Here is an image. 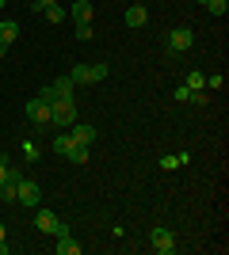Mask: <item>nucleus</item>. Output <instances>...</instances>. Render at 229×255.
Here are the masks:
<instances>
[{
    "instance_id": "f3484780",
    "label": "nucleus",
    "mask_w": 229,
    "mask_h": 255,
    "mask_svg": "<svg viewBox=\"0 0 229 255\" xmlns=\"http://www.w3.org/2000/svg\"><path fill=\"white\" fill-rule=\"evenodd\" d=\"M207 8H210V15H218V19H222V15L229 11V0H207Z\"/></svg>"
},
{
    "instance_id": "9b49d317",
    "label": "nucleus",
    "mask_w": 229,
    "mask_h": 255,
    "mask_svg": "<svg viewBox=\"0 0 229 255\" xmlns=\"http://www.w3.org/2000/svg\"><path fill=\"white\" fill-rule=\"evenodd\" d=\"M69 137H73V133H69ZM65 156L73 160V164H84V160H88V145H80V141H69Z\"/></svg>"
},
{
    "instance_id": "0eeeda50",
    "label": "nucleus",
    "mask_w": 229,
    "mask_h": 255,
    "mask_svg": "<svg viewBox=\"0 0 229 255\" xmlns=\"http://www.w3.org/2000/svg\"><path fill=\"white\" fill-rule=\"evenodd\" d=\"M92 0H73L69 4V15H73V23H92Z\"/></svg>"
},
{
    "instance_id": "9d476101",
    "label": "nucleus",
    "mask_w": 229,
    "mask_h": 255,
    "mask_svg": "<svg viewBox=\"0 0 229 255\" xmlns=\"http://www.w3.org/2000/svg\"><path fill=\"white\" fill-rule=\"evenodd\" d=\"M15 38H19V23H15V19H4V23H0V42L11 46Z\"/></svg>"
},
{
    "instance_id": "a211bd4d",
    "label": "nucleus",
    "mask_w": 229,
    "mask_h": 255,
    "mask_svg": "<svg viewBox=\"0 0 229 255\" xmlns=\"http://www.w3.org/2000/svg\"><path fill=\"white\" fill-rule=\"evenodd\" d=\"M92 34H96V27H92V23H76V38H80V42H88Z\"/></svg>"
},
{
    "instance_id": "412c9836",
    "label": "nucleus",
    "mask_w": 229,
    "mask_h": 255,
    "mask_svg": "<svg viewBox=\"0 0 229 255\" xmlns=\"http://www.w3.org/2000/svg\"><path fill=\"white\" fill-rule=\"evenodd\" d=\"M38 99H42V103H54V99H57V92H54V84H50V88H42V92H38Z\"/></svg>"
},
{
    "instance_id": "5701e85b",
    "label": "nucleus",
    "mask_w": 229,
    "mask_h": 255,
    "mask_svg": "<svg viewBox=\"0 0 229 255\" xmlns=\"http://www.w3.org/2000/svg\"><path fill=\"white\" fill-rule=\"evenodd\" d=\"M23 160H27V164H31V160H38V149H34V145H23Z\"/></svg>"
},
{
    "instance_id": "7c9ffc66",
    "label": "nucleus",
    "mask_w": 229,
    "mask_h": 255,
    "mask_svg": "<svg viewBox=\"0 0 229 255\" xmlns=\"http://www.w3.org/2000/svg\"><path fill=\"white\" fill-rule=\"evenodd\" d=\"M0 160H4V156H0Z\"/></svg>"
},
{
    "instance_id": "c756f323",
    "label": "nucleus",
    "mask_w": 229,
    "mask_h": 255,
    "mask_svg": "<svg viewBox=\"0 0 229 255\" xmlns=\"http://www.w3.org/2000/svg\"><path fill=\"white\" fill-rule=\"evenodd\" d=\"M203 4H207V0H203Z\"/></svg>"
},
{
    "instance_id": "393cba45",
    "label": "nucleus",
    "mask_w": 229,
    "mask_h": 255,
    "mask_svg": "<svg viewBox=\"0 0 229 255\" xmlns=\"http://www.w3.org/2000/svg\"><path fill=\"white\" fill-rule=\"evenodd\" d=\"M4 183H8V164L0 160V187H4Z\"/></svg>"
},
{
    "instance_id": "cd10ccee",
    "label": "nucleus",
    "mask_w": 229,
    "mask_h": 255,
    "mask_svg": "<svg viewBox=\"0 0 229 255\" xmlns=\"http://www.w3.org/2000/svg\"><path fill=\"white\" fill-rule=\"evenodd\" d=\"M4 53H8V46H4V42H0V57H4Z\"/></svg>"
},
{
    "instance_id": "bb28decb",
    "label": "nucleus",
    "mask_w": 229,
    "mask_h": 255,
    "mask_svg": "<svg viewBox=\"0 0 229 255\" xmlns=\"http://www.w3.org/2000/svg\"><path fill=\"white\" fill-rule=\"evenodd\" d=\"M0 255H8V240H0Z\"/></svg>"
},
{
    "instance_id": "4be33fe9",
    "label": "nucleus",
    "mask_w": 229,
    "mask_h": 255,
    "mask_svg": "<svg viewBox=\"0 0 229 255\" xmlns=\"http://www.w3.org/2000/svg\"><path fill=\"white\" fill-rule=\"evenodd\" d=\"M161 168H164V171H172V168H180V156H164V160H161Z\"/></svg>"
},
{
    "instance_id": "a878e982",
    "label": "nucleus",
    "mask_w": 229,
    "mask_h": 255,
    "mask_svg": "<svg viewBox=\"0 0 229 255\" xmlns=\"http://www.w3.org/2000/svg\"><path fill=\"white\" fill-rule=\"evenodd\" d=\"M0 240H8V229H4V221H0Z\"/></svg>"
},
{
    "instance_id": "aec40b11",
    "label": "nucleus",
    "mask_w": 229,
    "mask_h": 255,
    "mask_svg": "<svg viewBox=\"0 0 229 255\" xmlns=\"http://www.w3.org/2000/svg\"><path fill=\"white\" fill-rule=\"evenodd\" d=\"M187 88H207V76H203V73H191V76H187Z\"/></svg>"
},
{
    "instance_id": "39448f33",
    "label": "nucleus",
    "mask_w": 229,
    "mask_h": 255,
    "mask_svg": "<svg viewBox=\"0 0 229 255\" xmlns=\"http://www.w3.org/2000/svg\"><path fill=\"white\" fill-rule=\"evenodd\" d=\"M149 248H153V252H161V255H172L176 252L172 229H153V233H149Z\"/></svg>"
},
{
    "instance_id": "ddd939ff",
    "label": "nucleus",
    "mask_w": 229,
    "mask_h": 255,
    "mask_svg": "<svg viewBox=\"0 0 229 255\" xmlns=\"http://www.w3.org/2000/svg\"><path fill=\"white\" fill-rule=\"evenodd\" d=\"M69 80H73V84H92V65H73V73H69Z\"/></svg>"
},
{
    "instance_id": "f257e3e1",
    "label": "nucleus",
    "mask_w": 229,
    "mask_h": 255,
    "mask_svg": "<svg viewBox=\"0 0 229 255\" xmlns=\"http://www.w3.org/2000/svg\"><path fill=\"white\" fill-rule=\"evenodd\" d=\"M73 122H76V107H73V99H54V103H50V126L69 129Z\"/></svg>"
},
{
    "instance_id": "c85d7f7f",
    "label": "nucleus",
    "mask_w": 229,
    "mask_h": 255,
    "mask_svg": "<svg viewBox=\"0 0 229 255\" xmlns=\"http://www.w3.org/2000/svg\"><path fill=\"white\" fill-rule=\"evenodd\" d=\"M0 8H4V0H0Z\"/></svg>"
},
{
    "instance_id": "f03ea898",
    "label": "nucleus",
    "mask_w": 229,
    "mask_h": 255,
    "mask_svg": "<svg viewBox=\"0 0 229 255\" xmlns=\"http://www.w3.org/2000/svg\"><path fill=\"white\" fill-rule=\"evenodd\" d=\"M34 225H38V233H50V236H69V225L50 210H38L34 213Z\"/></svg>"
},
{
    "instance_id": "1a4fd4ad",
    "label": "nucleus",
    "mask_w": 229,
    "mask_h": 255,
    "mask_svg": "<svg viewBox=\"0 0 229 255\" xmlns=\"http://www.w3.org/2000/svg\"><path fill=\"white\" fill-rule=\"evenodd\" d=\"M145 23H149V11L142 4H130L126 8V27H145Z\"/></svg>"
},
{
    "instance_id": "dca6fc26",
    "label": "nucleus",
    "mask_w": 229,
    "mask_h": 255,
    "mask_svg": "<svg viewBox=\"0 0 229 255\" xmlns=\"http://www.w3.org/2000/svg\"><path fill=\"white\" fill-rule=\"evenodd\" d=\"M107 76H111V65H103V61H99V65H92V84L107 80Z\"/></svg>"
},
{
    "instance_id": "4468645a",
    "label": "nucleus",
    "mask_w": 229,
    "mask_h": 255,
    "mask_svg": "<svg viewBox=\"0 0 229 255\" xmlns=\"http://www.w3.org/2000/svg\"><path fill=\"white\" fill-rule=\"evenodd\" d=\"M73 80H69V76H61V80H54V92H57V99H73Z\"/></svg>"
},
{
    "instance_id": "6ab92c4d",
    "label": "nucleus",
    "mask_w": 229,
    "mask_h": 255,
    "mask_svg": "<svg viewBox=\"0 0 229 255\" xmlns=\"http://www.w3.org/2000/svg\"><path fill=\"white\" fill-rule=\"evenodd\" d=\"M0 202H15V183H4V187H0Z\"/></svg>"
},
{
    "instance_id": "423d86ee",
    "label": "nucleus",
    "mask_w": 229,
    "mask_h": 255,
    "mask_svg": "<svg viewBox=\"0 0 229 255\" xmlns=\"http://www.w3.org/2000/svg\"><path fill=\"white\" fill-rule=\"evenodd\" d=\"M27 118H31L38 129H46V126H50V103H42V99H31V103H27Z\"/></svg>"
},
{
    "instance_id": "7ed1b4c3",
    "label": "nucleus",
    "mask_w": 229,
    "mask_h": 255,
    "mask_svg": "<svg viewBox=\"0 0 229 255\" xmlns=\"http://www.w3.org/2000/svg\"><path fill=\"white\" fill-rule=\"evenodd\" d=\"M191 46H195V31H191V27H176V31H168V57L187 53Z\"/></svg>"
},
{
    "instance_id": "6e6552de",
    "label": "nucleus",
    "mask_w": 229,
    "mask_h": 255,
    "mask_svg": "<svg viewBox=\"0 0 229 255\" xmlns=\"http://www.w3.org/2000/svg\"><path fill=\"white\" fill-rule=\"evenodd\" d=\"M69 133H73V141H80V145H92V141H96V126H84V122H73Z\"/></svg>"
},
{
    "instance_id": "2eb2a0df",
    "label": "nucleus",
    "mask_w": 229,
    "mask_h": 255,
    "mask_svg": "<svg viewBox=\"0 0 229 255\" xmlns=\"http://www.w3.org/2000/svg\"><path fill=\"white\" fill-rule=\"evenodd\" d=\"M42 15H46V23H65V8H61V4H50V8H42Z\"/></svg>"
},
{
    "instance_id": "b1692460",
    "label": "nucleus",
    "mask_w": 229,
    "mask_h": 255,
    "mask_svg": "<svg viewBox=\"0 0 229 255\" xmlns=\"http://www.w3.org/2000/svg\"><path fill=\"white\" fill-rule=\"evenodd\" d=\"M50 4H57V0H31V8H34V11H42V8H50Z\"/></svg>"
},
{
    "instance_id": "20e7f679",
    "label": "nucleus",
    "mask_w": 229,
    "mask_h": 255,
    "mask_svg": "<svg viewBox=\"0 0 229 255\" xmlns=\"http://www.w3.org/2000/svg\"><path fill=\"white\" fill-rule=\"evenodd\" d=\"M15 202L31 206V210H38V202H42V191H38V183L19 179V183H15Z\"/></svg>"
},
{
    "instance_id": "f8f14e48",
    "label": "nucleus",
    "mask_w": 229,
    "mask_h": 255,
    "mask_svg": "<svg viewBox=\"0 0 229 255\" xmlns=\"http://www.w3.org/2000/svg\"><path fill=\"white\" fill-rule=\"evenodd\" d=\"M54 252H57V255H80V244H76L73 236H57Z\"/></svg>"
}]
</instances>
